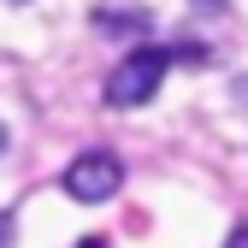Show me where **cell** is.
Wrapping results in <instances>:
<instances>
[{"label": "cell", "instance_id": "1", "mask_svg": "<svg viewBox=\"0 0 248 248\" xmlns=\"http://www.w3.org/2000/svg\"><path fill=\"white\" fill-rule=\"evenodd\" d=\"M171 71V53L166 47H136L118 59V71L107 77V107H148L160 95V83Z\"/></svg>", "mask_w": 248, "mask_h": 248}, {"label": "cell", "instance_id": "2", "mask_svg": "<svg viewBox=\"0 0 248 248\" xmlns=\"http://www.w3.org/2000/svg\"><path fill=\"white\" fill-rule=\"evenodd\" d=\"M118 189H124V160L107 154V148H89V154H77V160L65 166V195L83 201V207H101Z\"/></svg>", "mask_w": 248, "mask_h": 248}, {"label": "cell", "instance_id": "3", "mask_svg": "<svg viewBox=\"0 0 248 248\" xmlns=\"http://www.w3.org/2000/svg\"><path fill=\"white\" fill-rule=\"evenodd\" d=\"M225 248H248V225H236V231L225 236Z\"/></svg>", "mask_w": 248, "mask_h": 248}, {"label": "cell", "instance_id": "4", "mask_svg": "<svg viewBox=\"0 0 248 248\" xmlns=\"http://www.w3.org/2000/svg\"><path fill=\"white\" fill-rule=\"evenodd\" d=\"M189 6H195V12H225L231 0H189Z\"/></svg>", "mask_w": 248, "mask_h": 248}, {"label": "cell", "instance_id": "5", "mask_svg": "<svg viewBox=\"0 0 248 248\" xmlns=\"http://www.w3.org/2000/svg\"><path fill=\"white\" fill-rule=\"evenodd\" d=\"M0 248H12V219L0 213Z\"/></svg>", "mask_w": 248, "mask_h": 248}, {"label": "cell", "instance_id": "6", "mask_svg": "<svg viewBox=\"0 0 248 248\" xmlns=\"http://www.w3.org/2000/svg\"><path fill=\"white\" fill-rule=\"evenodd\" d=\"M0 154H6V130H0Z\"/></svg>", "mask_w": 248, "mask_h": 248}, {"label": "cell", "instance_id": "7", "mask_svg": "<svg viewBox=\"0 0 248 248\" xmlns=\"http://www.w3.org/2000/svg\"><path fill=\"white\" fill-rule=\"evenodd\" d=\"M12 6H30V0H12Z\"/></svg>", "mask_w": 248, "mask_h": 248}]
</instances>
